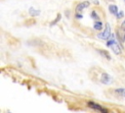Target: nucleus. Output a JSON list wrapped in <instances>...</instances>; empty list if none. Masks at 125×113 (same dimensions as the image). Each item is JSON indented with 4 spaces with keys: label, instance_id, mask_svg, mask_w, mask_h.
Returning a JSON list of instances; mask_svg holds the SVG:
<instances>
[{
    "label": "nucleus",
    "instance_id": "obj_1",
    "mask_svg": "<svg viewBox=\"0 0 125 113\" xmlns=\"http://www.w3.org/2000/svg\"><path fill=\"white\" fill-rule=\"evenodd\" d=\"M116 35V34H115ZM115 35L112 33L110 35V37L108 38L107 42H106V46L107 47H110L112 49V51L115 53V54H120L122 52V47L119 45V43L115 40Z\"/></svg>",
    "mask_w": 125,
    "mask_h": 113
},
{
    "label": "nucleus",
    "instance_id": "obj_2",
    "mask_svg": "<svg viewBox=\"0 0 125 113\" xmlns=\"http://www.w3.org/2000/svg\"><path fill=\"white\" fill-rule=\"evenodd\" d=\"M111 34H112V33H111V28H110L109 24L107 23V24H105V28H104V30L102 31L101 33H99V34H98V37L101 38V39H108Z\"/></svg>",
    "mask_w": 125,
    "mask_h": 113
},
{
    "label": "nucleus",
    "instance_id": "obj_3",
    "mask_svg": "<svg viewBox=\"0 0 125 113\" xmlns=\"http://www.w3.org/2000/svg\"><path fill=\"white\" fill-rule=\"evenodd\" d=\"M88 106L93 108V109H95V110H99V111H102V112H104V113H106L108 111L107 109L102 107V105H100V104H98L96 102H93V101H89L88 102Z\"/></svg>",
    "mask_w": 125,
    "mask_h": 113
},
{
    "label": "nucleus",
    "instance_id": "obj_4",
    "mask_svg": "<svg viewBox=\"0 0 125 113\" xmlns=\"http://www.w3.org/2000/svg\"><path fill=\"white\" fill-rule=\"evenodd\" d=\"M89 5H90V2H88V1H83V2L79 3V4L76 6V13H80L84 8L89 7Z\"/></svg>",
    "mask_w": 125,
    "mask_h": 113
},
{
    "label": "nucleus",
    "instance_id": "obj_5",
    "mask_svg": "<svg viewBox=\"0 0 125 113\" xmlns=\"http://www.w3.org/2000/svg\"><path fill=\"white\" fill-rule=\"evenodd\" d=\"M101 81L103 84L106 85V84H109L110 81H111V78L109 77V75H107L106 73H103L102 74V78H101Z\"/></svg>",
    "mask_w": 125,
    "mask_h": 113
},
{
    "label": "nucleus",
    "instance_id": "obj_6",
    "mask_svg": "<svg viewBox=\"0 0 125 113\" xmlns=\"http://www.w3.org/2000/svg\"><path fill=\"white\" fill-rule=\"evenodd\" d=\"M103 57H104L106 60H110L111 59V57H110V55H109V53L106 51V50H103V49H98L97 50Z\"/></svg>",
    "mask_w": 125,
    "mask_h": 113
},
{
    "label": "nucleus",
    "instance_id": "obj_7",
    "mask_svg": "<svg viewBox=\"0 0 125 113\" xmlns=\"http://www.w3.org/2000/svg\"><path fill=\"white\" fill-rule=\"evenodd\" d=\"M108 10H109V12H110L112 15H116V14L119 12L118 7H117L116 5H113V4H111V5L108 6Z\"/></svg>",
    "mask_w": 125,
    "mask_h": 113
},
{
    "label": "nucleus",
    "instance_id": "obj_8",
    "mask_svg": "<svg viewBox=\"0 0 125 113\" xmlns=\"http://www.w3.org/2000/svg\"><path fill=\"white\" fill-rule=\"evenodd\" d=\"M28 13H29L31 16L35 17V16H38V15L40 14V11H39V10H36V9H34V8H32V7H30V8L28 9Z\"/></svg>",
    "mask_w": 125,
    "mask_h": 113
},
{
    "label": "nucleus",
    "instance_id": "obj_9",
    "mask_svg": "<svg viewBox=\"0 0 125 113\" xmlns=\"http://www.w3.org/2000/svg\"><path fill=\"white\" fill-rule=\"evenodd\" d=\"M103 26H104V25H103V23H102L101 21H99V20H98V21H96V22H95V24H94V28H95V29H97V30H101V29L104 28Z\"/></svg>",
    "mask_w": 125,
    "mask_h": 113
},
{
    "label": "nucleus",
    "instance_id": "obj_10",
    "mask_svg": "<svg viewBox=\"0 0 125 113\" xmlns=\"http://www.w3.org/2000/svg\"><path fill=\"white\" fill-rule=\"evenodd\" d=\"M115 92H116L117 94L121 95V96H125V88H122V87L116 88V89H115Z\"/></svg>",
    "mask_w": 125,
    "mask_h": 113
},
{
    "label": "nucleus",
    "instance_id": "obj_11",
    "mask_svg": "<svg viewBox=\"0 0 125 113\" xmlns=\"http://www.w3.org/2000/svg\"><path fill=\"white\" fill-rule=\"evenodd\" d=\"M61 17H62V15H61V14H58V15H57L56 20H54L53 22H51V23H50V27H53L54 25H56V24H57V23H58V22L61 20Z\"/></svg>",
    "mask_w": 125,
    "mask_h": 113
},
{
    "label": "nucleus",
    "instance_id": "obj_12",
    "mask_svg": "<svg viewBox=\"0 0 125 113\" xmlns=\"http://www.w3.org/2000/svg\"><path fill=\"white\" fill-rule=\"evenodd\" d=\"M90 16H91V18H92V19H94V20H96V21H98V20H99V16H98V14H97V12H96L95 10H93V11L91 12Z\"/></svg>",
    "mask_w": 125,
    "mask_h": 113
},
{
    "label": "nucleus",
    "instance_id": "obj_13",
    "mask_svg": "<svg viewBox=\"0 0 125 113\" xmlns=\"http://www.w3.org/2000/svg\"><path fill=\"white\" fill-rule=\"evenodd\" d=\"M115 16H116V18H117V19H122V18H123V16H124V13H123V11H119Z\"/></svg>",
    "mask_w": 125,
    "mask_h": 113
},
{
    "label": "nucleus",
    "instance_id": "obj_14",
    "mask_svg": "<svg viewBox=\"0 0 125 113\" xmlns=\"http://www.w3.org/2000/svg\"><path fill=\"white\" fill-rule=\"evenodd\" d=\"M75 18H76V19H82V18H83V15L76 13V15H75Z\"/></svg>",
    "mask_w": 125,
    "mask_h": 113
},
{
    "label": "nucleus",
    "instance_id": "obj_15",
    "mask_svg": "<svg viewBox=\"0 0 125 113\" xmlns=\"http://www.w3.org/2000/svg\"><path fill=\"white\" fill-rule=\"evenodd\" d=\"M121 28V29H123V30H125V21L121 24V28Z\"/></svg>",
    "mask_w": 125,
    "mask_h": 113
},
{
    "label": "nucleus",
    "instance_id": "obj_16",
    "mask_svg": "<svg viewBox=\"0 0 125 113\" xmlns=\"http://www.w3.org/2000/svg\"><path fill=\"white\" fill-rule=\"evenodd\" d=\"M92 1H93V2H95V4H97V5L99 4V1H98V0H92Z\"/></svg>",
    "mask_w": 125,
    "mask_h": 113
},
{
    "label": "nucleus",
    "instance_id": "obj_17",
    "mask_svg": "<svg viewBox=\"0 0 125 113\" xmlns=\"http://www.w3.org/2000/svg\"><path fill=\"white\" fill-rule=\"evenodd\" d=\"M110 1H113V0H110Z\"/></svg>",
    "mask_w": 125,
    "mask_h": 113
},
{
    "label": "nucleus",
    "instance_id": "obj_18",
    "mask_svg": "<svg viewBox=\"0 0 125 113\" xmlns=\"http://www.w3.org/2000/svg\"><path fill=\"white\" fill-rule=\"evenodd\" d=\"M124 1H125V0H124Z\"/></svg>",
    "mask_w": 125,
    "mask_h": 113
}]
</instances>
